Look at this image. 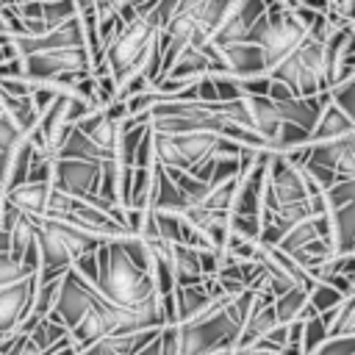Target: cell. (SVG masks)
<instances>
[{
    "label": "cell",
    "instance_id": "obj_12",
    "mask_svg": "<svg viewBox=\"0 0 355 355\" xmlns=\"http://www.w3.org/2000/svg\"><path fill=\"white\" fill-rule=\"evenodd\" d=\"M222 50V58H225V67L230 75L236 78H252V75H266L269 67H266V55L263 50L255 44V42H233V44H225L219 47Z\"/></svg>",
    "mask_w": 355,
    "mask_h": 355
},
{
    "label": "cell",
    "instance_id": "obj_44",
    "mask_svg": "<svg viewBox=\"0 0 355 355\" xmlns=\"http://www.w3.org/2000/svg\"><path fill=\"white\" fill-rule=\"evenodd\" d=\"M288 3H302V0H288Z\"/></svg>",
    "mask_w": 355,
    "mask_h": 355
},
{
    "label": "cell",
    "instance_id": "obj_10",
    "mask_svg": "<svg viewBox=\"0 0 355 355\" xmlns=\"http://www.w3.org/2000/svg\"><path fill=\"white\" fill-rule=\"evenodd\" d=\"M302 166H322L330 169L338 180H355V130L333 141L308 144Z\"/></svg>",
    "mask_w": 355,
    "mask_h": 355
},
{
    "label": "cell",
    "instance_id": "obj_41",
    "mask_svg": "<svg viewBox=\"0 0 355 355\" xmlns=\"http://www.w3.org/2000/svg\"><path fill=\"white\" fill-rule=\"evenodd\" d=\"M3 205H6V186L0 183V219H3Z\"/></svg>",
    "mask_w": 355,
    "mask_h": 355
},
{
    "label": "cell",
    "instance_id": "obj_32",
    "mask_svg": "<svg viewBox=\"0 0 355 355\" xmlns=\"http://www.w3.org/2000/svg\"><path fill=\"white\" fill-rule=\"evenodd\" d=\"M330 97L355 119V78H349V80L333 86V89H330Z\"/></svg>",
    "mask_w": 355,
    "mask_h": 355
},
{
    "label": "cell",
    "instance_id": "obj_20",
    "mask_svg": "<svg viewBox=\"0 0 355 355\" xmlns=\"http://www.w3.org/2000/svg\"><path fill=\"white\" fill-rule=\"evenodd\" d=\"M275 308H277L280 322H297V319H308L316 313L308 302V288H302V286H294L286 294L275 297Z\"/></svg>",
    "mask_w": 355,
    "mask_h": 355
},
{
    "label": "cell",
    "instance_id": "obj_25",
    "mask_svg": "<svg viewBox=\"0 0 355 355\" xmlns=\"http://www.w3.org/2000/svg\"><path fill=\"white\" fill-rule=\"evenodd\" d=\"M75 17H80L78 0H44V6H42V19H44L47 31H53Z\"/></svg>",
    "mask_w": 355,
    "mask_h": 355
},
{
    "label": "cell",
    "instance_id": "obj_14",
    "mask_svg": "<svg viewBox=\"0 0 355 355\" xmlns=\"http://www.w3.org/2000/svg\"><path fill=\"white\" fill-rule=\"evenodd\" d=\"M247 105H250V116H252V128L266 139L269 150L283 128V114H280V105L269 97V94H250L247 97Z\"/></svg>",
    "mask_w": 355,
    "mask_h": 355
},
{
    "label": "cell",
    "instance_id": "obj_26",
    "mask_svg": "<svg viewBox=\"0 0 355 355\" xmlns=\"http://www.w3.org/2000/svg\"><path fill=\"white\" fill-rule=\"evenodd\" d=\"M0 355H47L31 333H11L8 338L0 341Z\"/></svg>",
    "mask_w": 355,
    "mask_h": 355
},
{
    "label": "cell",
    "instance_id": "obj_28",
    "mask_svg": "<svg viewBox=\"0 0 355 355\" xmlns=\"http://www.w3.org/2000/svg\"><path fill=\"white\" fill-rule=\"evenodd\" d=\"M25 136H28V130H22V128L14 122V116H11V114L0 111V150L11 153V150L25 139Z\"/></svg>",
    "mask_w": 355,
    "mask_h": 355
},
{
    "label": "cell",
    "instance_id": "obj_34",
    "mask_svg": "<svg viewBox=\"0 0 355 355\" xmlns=\"http://www.w3.org/2000/svg\"><path fill=\"white\" fill-rule=\"evenodd\" d=\"M302 6H308V8L319 11V14H330L333 11V3L330 0H302Z\"/></svg>",
    "mask_w": 355,
    "mask_h": 355
},
{
    "label": "cell",
    "instance_id": "obj_19",
    "mask_svg": "<svg viewBox=\"0 0 355 355\" xmlns=\"http://www.w3.org/2000/svg\"><path fill=\"white\" fill-rule=\"evenodd\" d=\"M175 250V277L178 286H194L205 280L202 263H200V247H189V244H172Z\"/></svg>",
    "mask_w": 355,
    "mask_h": 355
},
{
    "label": "cell",
    "instance_id": "obj_37",
    "mask_svg": "<svg viewBox=\"0 0 355 355\" xmlns=\"http://www.w3.org/2000/svg\"><path fill=\"white\" fill-rule=\"evenodd\" d=\"M0 252H11V233L0 225Z\"/></svg>",
    "mask_w": 355,
    "mask_h": 355
},
{
    "label": "cell",
    "instance_id": "obj_27",
    "mask_svg": "<svg viewBox=\"0 0 355 355\" xmlns=\"http://www.w3.org/2000/svg\"><path fill=\"white\" fill-rule=\"evenodd\" d=\"M261 230H263L261 214H230V233H236L241 239L261 241Z\"/></svg>",
    "mask_w": 355,
    "mask_h": 355
},
{
    "label": "cell",
    "instance_id": "obj_42",
    "mask_svg": "<svg viewBox=\"0 0 355 355\" xmlns=\"http://www.w3.org/2000/svg\"><path fill=\"white\" fill-rule=\"evenodd\" d=\"M0 33H8V28H6V19H3V11H0Z\"/></svg>",
    "mask_w": 355,
    "mask_h": 355
},
{
    "label": "cell",
    "instance_id": "obj_36",
    "mask_svg": "<svg viewBox=\"0 0 355 355\" xmlns=\"http://www.w3.org/2000/svg\"><path fill=\"white\" fill-rule=\"evenodd\" d=\"M233 355H272V352H266L261 347H236Z\"/></svg>",
    "mask_w": 355,
    "mask_h": 355
},
{
    "label": "cell",
    "instance_id": "obj_29",
    "mask_svg": "<svg viewBox=\"0 0 355 355\" xmlns=\"http://www.w3.org/2000/svg\"><path fill=\"white\" fill-rule=\"evenodd\" d=\"M344 333H355V294H349L333 319V336H344Z\"/></svg>",
    "mask_w": 355,
    "mask_h": 355
},
{
    "label": "cell",
    "instance_id": "obj_35",
    "mask_svg": "<svg viewBox=\"0 0 355 355\" xmlns=\"http://www.w3.org/2000/svg\"><path fill=\"white\" fill-rule=\"evenodd\" d=\"M14 153V150H11ZM11 153L0 150V183L6 186V178H8V166H11Z\"/></svg>",
    "mask_w": 355,
    "mask_h": 355
},
{
    "label": "cell",
    "instance_id": "obj_16",
    "mask_svg": "<svg viewBox=\"0 0 355 355\" xmlns=\"http://www.w3.org/2000/svg\"><path fill=\"white\" fill-rule=\"evenodd\" d=\"M50 194H53V183H36V180H25L19 183L17 189H8L6 191V200L14 202L17 208H22L25 214L42 219L47 214V202H50Z\"/></svg>",
    "mask_w": 355,
    "mask_h": 355
},
{
    "label": "cell",
    "instance_id": "obj_17",
    "mask_svg": "<svg viewBox=\"0 0 355 355\" xmlns=\"http://www.w3.org/2000/svg\"><path fill=\"white\" fill-rule=\"evenodd\" d=\"M194 202L183 194V189L166 175L161 164H155V191H153V208L155 211H172V214H186Z\"/></svg>",
    "mask_w": 355,
    "mask_h": 355
},
{
    "label": "cell",
    "instance_id": "obj_9",
    "mask_svg": "<svg viewBox=\"0 0 355 355\" xmlns=\"http://www.w3.org/2000/svg\"><path fill=\"white\" fill-rule=\"evenodd\" d=\"M103 180V161H83V158H55L53 186L72 194V197H92L100 191Z\"/></svg>",
    "mask_w": 355,
    "mask_h": 355
},
{
    "label": "cell",
    "instance_id": "obj_18",
    "mask_svg": "<svg viewBox=\"0 0 355 355\" xmlns=\"http://www.w3.org/2000/svg\"><path fill=\"white\" fill-rule=\"evenodd\" d=\"M58 158H83V161H105V158H111L86 130H80L78 125L69 130V136H67V141L61 144V150H58Z\"/></svg>",
    "mask_w": 355,
    "mask_h": 355
},
{
    "label": "cell",
    "instance_id": "obj_38",
    "mask_svg": "<svg viewBox=\"0 0 355 355\" xmlns=\"http://www.w3.org/2000/svg\"><path fill=\"white\" fill-rule=\"evenodd\" d=\"M344 17H347L349 22H355V0H347V11H344Z\"/></svg>",
    "mask_w": 355,
    "mask_h": 355
},
{
    "label": "cell",
    "instance_id": "obj_22",
    "mask_svg": "<svg viewBox=\"0 0 355 355\" xmlns=\"http://www.w3.org/2000/svg\"><path fill=\"white\" fill-rule=\"evenodd\" d=\"M330 336H333V330H330V322L324 313H313V316L302 319V355H313Z\"/></svg>",
    "mask_w": 355,
    "mask_h": 355
},
{
    "label": "cell",
    "instance_id": "obj_39",
    "mask_svg": "<svg viewBox=\"0 0 355 355\" xmlns=\"http://www.w3.org/2000/svg\"><path fill=\"white\" fill-rule=\"evenodd\" d=\"M330 3H333V11H341V14L347 11V0H330Z\"/></svg>",
    "mask_w": 355,
    "mask_h": 355
},
{
    "label": "cell",
    "instance_id": "obj_45",
    "mask_svg": "<svg viewBox=\"0 0 355 355\" xmlns=\"http://www.w3.org/2000/svg\"><path fill=\"white\" fill-rule=\"evenodd\" d=\"M0 111H3V108H0Z\"/></svg>",
    "mask_w": 355,
    "mask_h": 355
},
{
    "label": "cell",
    "instance_id": "obj_24",
    "mask_svg": "<svg viewBox=\"0 0 355 355\" xmlns=\"http://www.w3.org/2000/svg\"><path fill=\"white\" fill-rule=\"evenodd\" d=\"M347 300V294L341 288H336L333 283L327 280H316V286L308 291V302L316 313H327V311H336L341 302Z\"/></svg>",
    "mask_w": 355,
    "mask_h": 355
},
{
    "label": "cell",
    "instance_id": "obj_43",
    "mask_svg": "<svg viewBox=\"0 0 355 355\" xmlns=\"http://www.w3.org/2000/svg\"><path fill=\"white\" fill-rule=\"evenodd\" d=\"M219 355H233V349H225V352H219Z\"/></svg>",
    "mask_w": 355,
    "mask_h": 355
},
{
    "label": "cell",
    "instance_id": "obj_5",
    "mask_svg": "<svg viewBox=\"0 0 355 355\" xmlns=\"http://www.w3.org/2000/svg\"><path fill=\"white\" fill-rule=\"evenodd\" d=\"M313 194H322V189L313 183V178L305 172V166L294 164L286 153H272L269 155V178H266L263 208L302 202Z\"/></svg>",
    "mask_w": 355,
    "mask_h": 355
},
{
    "label": "cell",
    "instance_id": "obj_31",
    "mask_svg": "<svg viewBox=\"0 0 355 355\" xmlns=\"http://www.w3.org/2000/svg\"><path fill=\"white\" fill-rule=\"evenodd\" d=\"M80 355H130V352L122 347L119 336H105V338H100V341L83 347Z\"/></svg>",
    "mask_w": 355,
    "mask_h": 355
},
{
    "label": "cell",
    "instance_id": "obj_40",
    "mask_svg": "<svg viewBox=\"0 0 355 355\" xmlns=\"http://www.w3.org/2000/svg\"><path fill=\"white\" fill-rule=\"evenodd\" d=\"M19 6V0H0V11L3 8H17Z\"/></svg>",
    "mask_w": 355,
    "mask_h": 355
},
{
    "label": "cell",
    "instance_id": "obj_7",
    "mask_svg": "<svg viewBox=\"0 0 355 355\" xmlns=\"http://www.w3.org/2000/svg\"><path fill=\"white\" fill-rule=\"evenodd\" d=\"M25 75L33 80H53L61 75H83L92 72V53L89 47H53V50H33L22 55Z\"/></svg>",
    "mask_w": 355,
    "mask_h": 355
},
{
    "label": "cell",
    "instance_id": "obj_11",
    "mask_svg": "<svg viewBox=\"0 0 355 355\" xmlns=\"http://www.w3.org/2000/svg\"><path fill=\"white\" fill-rule=\"evenodd\" d=\"M266 0H236L233 11L227 14V19L219 25V31L214 33V44L216 47H225V44H233V42H244L247 33L252 31V25L266 14Z\"/></svg>",
    "mask_w": 355,
    "mask_h": 355
},
{
    "label": "cell",
    "instance_id": "obj_13",
    "mask_svg": "<svg viewBox=\"0 0 355 355\" xmlns=\"http://www.w3.org/2000/svg\"><path fill=\"white\" fill-rule=\"evenodd\" d=\"M327 103H330V92L311 94V97H297L294 94V97H288V100H283L277 105H280V114H283L286 122H294V125H300L305 130H313Z\"/></svg>",
    "mask_w": 355,
    "mask_h": 355
},
{
    "label": "cell",
    "instance_id": "obj_4",
    "mask_svg": "<svg viewBox=\"0 0 355 355\" xmlns=\"http://www.w3.org/2000/svg\"><path fill=\"white\" fill-rule=\"evenodd\" d=\"M269 75L275 80H283L297 97H311V94L330 92V72H327L324 42L308 33L305 42L288 58H283Z\"/></svg>",
    "mask_w": 355,
    "mask_h": 355
},
{
    "label": "cell",
    "instance_id": "obj_6",
    "mask_svg": "<svg viewBox=\"0 0 355 355\" xmlns=\"http://www.w3.org/2000/svg\"><path fill=\"white\" fill-rule=\"evenodd\" d=\"M103 291L97 288V283H92L89 277H83L75 266L61 277V286H58V297H55V305L50 311V316H55L58 322H64L69 330L89 313L94 311L100 302H103Z\"/></svg>",
    "mask_w": 355,
    "mask_h": 355
},
{
    "label": "cell",
    "instance_id": "obj_3",
    "mask_svg": "<svg viewBox=\"0 0 355 355\" xmlns=\"http://www.w3.org/2000/svg\"><path fill=\"white\" fill-rule=\"evenodd\" d=\"M158 36H161V25L153 11L136 17L133 22H125L119 36L105 50V64L119 86L125 80H130L133 75L144 72V64L150 58V50L158 42Z\"/></svg>",
    "mask_w": 355,
    "mask_h": 355
},
{
    "label": "cell",
    "instance_id": "obj_2",
    "mask_svg": "<svg viewBox=\"0 0 355 355\" xmlns=\"http://www.w3.org/2000/svg\"><path fill=\"white\" fill-rule=\"evenodd\" d=\"M297 3H286V0H277L266 8V14L252 25V31L247 33V42H255L263 55H266V67L269 72L283 61L288 58L308 36V28L305 22L297 17Z\"/></svg>",
    "mask_w": 355,
    "mask_h": 355
},
{
    "label": "cell",
    "instance_id": "obj_23",
    "mask_svg": "<svg viewBox=\"0 0 355 355\" xmlns=\"http://www.w3.org/2000/svg\"><path fill=\"white\" fill-rule=\"evenodd\" d=\"M31 336H33V341H36L44 352H50L58 341H64V338L69 336V327H67L64 322H58L55 316L47 313V316H42V319L31 327Z\"/></svg>",
    "mask_w": 355,
    "mask_h": 355
},
{
    "label": "cell",
    "instance_id": "obj_8",
    "mask_svg": "<svg viewBox=\"0 0 355 355\" xmlns=\"http://www.w3.org/2000/svg\"><path fill=\"white\" fill-rule=\"evenodd\" d=\"M36 288H39V272H31L22 280H14L0 288V341L17 333L22 322L31 316Z\"/></svg>",
    "mask_w": 355,
    "mask_h": 355
},
{
    "label": "cell",
    "instance_id": "obj_21",
    "mask_svg": "<svg viewBox=\"0 0 355 355\" xmlns=\"http://www.w3.org/2000/svg\"><path fill=\"white\" fill-rule=\"evenodd\" d=\"M33 158H36V144H33V139H31V133H28V136L14 147V153H11V166H8V178H6V191H8V189H17L19 183L28 180V172H31Z\"/></svg>",
    "mask_w": 355,
    "mask_h": 355
},
{
    "label": "cell",
    "instance_id": "obj_33",
    "mask_svg": "<svg viewBox=\"0 0 355 355\" xmlns=\"http://www.w3.org/2000/svg\"><path fill=\"white\" fill-rule=\"evenodd\" d=\"M349 78H355V28H352V33L344 44V80H349Z\"/></svg>",
    "mask_w": 355,
    "mask_h": 355
},
{
    "label": "cell",
    "instance_id": "obj_30",
    "mask_svg": "<svg viewBox=\"0 0 355 355\" xmlns=\"http://www.w3.org/2000/svg\"><path fill=\"white\" fill-rule=\"evenodd\" d=\"M25 275H31V272L11 252H0V288L8 286V283H14V280H22Z\"/></svg>",
    "mask_w": 355,
    "mask_h": 355
},
{
    "label": "cell",
    "instance_id": "obj_15",
    "mask_svg": "<svg viewBox=\"0 0 355 355\" xmlns=\"http://www.w3.org/2000/svg\"><path fill=\"white\" fill-rule=\"evenodd\" d=\"M355 130V119L330 97V103L324 105L316 128L311 130V144H319V141H333V139H341L347 133Z\"/></svg>",
    "mask_w": 355,
    "mask_h": 355
},
{
    "label": "cell",
    "instance_id": "obj_1",
    "mask_svg": "<svg viewBox=\"0 0 355 355\" xmlns=\"http://www.w3.org/2000/svg\"><path fill=\"white\" fill-rule=\"evenodd\" d=\"M122 239H108L97 250V261H100L97 288L103 291L105 300L125 305V308H141V305L158 302L161 294L155 288L153 275L147 269H141L139 263H133Z\"/></svg>",
    "mask_w": 355,
    "mask_h": 355
}]
</instances>
